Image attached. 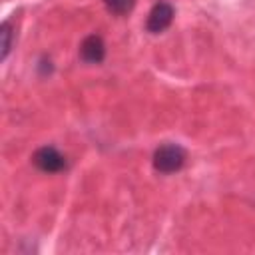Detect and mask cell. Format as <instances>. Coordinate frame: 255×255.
<instances>
[{"instance_id":"cell-6","label":"cell","mask_w":255,"mask_h":255,"mask_svg":"<svg viewBox=\"0 0 255 255\" xmlns=\"http://www.w3.org/2000/svg\"><path fill=\"white\" fill-rule=\"evenodd\" d=\"M0 36H2V60H6L10 48H12V24L10 20H4L0 26Z\"/></svg>"},{"instance_id":"cell-3","label":"cell","mask_w":255,"mask_h":255,"mask_svg":"<svg viewBox=\"0 0 255 255\" xmlns=\"http://www.w3.org/2000/svg\"><path fill=\"white\" fill-rule=\"evenodd\" d=\"M171 20H173V6L165 0H159L151 6L147 20H145V28L151 34H159L171 24Z\"/></svg>"},{"instance_id":"cell-5","label":"cell","mask_w":255,"mask_h":255,"mask_svg":"<svg viewBox=\"0 0 255 255\" xmlns=\"http://www.w3.org/2000/svg\"><path fill=\"white\" fill-rule=\"evenodd\" d=\"M108 12L116 14V16H124L128 12H131V8L135 6V0H104Z\"/></svg>"},{"instance_id":"cell-1","label":"cell","mask_w":255,"mask_h":255,"mask_svg":"<svg viewBox=\"0 0 255 255\" xmlns=\"http://www.w3.org/2000/svg\"><path fill=\"white\" fill-rule=\"evenodd\" d=\"M185 157H187V153L179 143L167 141V143H161L153 151V167L159 173H175L183 167Z\"/></svg>"},{"instance_id":"cell-4","label":"cell","mask_w":255,"mask_h":255,"mask_svg":"<svg viewBox=\"0 0 255 255\" xmlns=\"http://www.w3.org/2000/svg\"><path fill=\"white\" fill-rule=\"evenodd\" d=\"M82 62L86 64H100L106 58V44L100 34H90L82 40L80 50H78Z\"/></svg>"},{"instance_id":"cell-2","label":"cell","mask_w":255,"mask_h":255,"mask_svg":"<svg viewBox=\"0 0 255 255\" xmlns=\"http://www.w3.org/2000/svg\"><path fill=\"white\" fill-rule=\"evenodd\" d=\"M32 163L44 173H58L66 169V157L54 145H42L34 151Z\"/></svg>"}]
</instances>
